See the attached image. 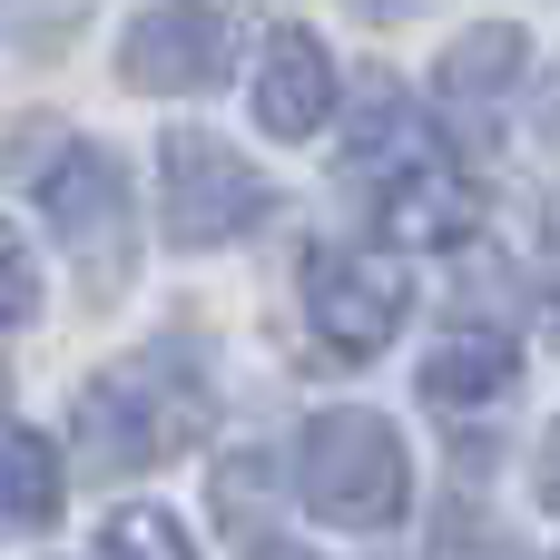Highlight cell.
Returning <instances> with one entry per match:
<instances>
[{"label": "cell", "mask_w": 560, "mask_h": 560, "mask_svg": "<svg viewBox=\"0 0 560 560\" xmlns=\"http://www.w3.org/2000/svg\"><path fill=\"white\" fill-rule=\"evenodd\" d=\"M295 482H305V512L335 532H394L413 502V463H404L384 413H315Z\"/></svg>", "instance_id": "6da1fadb"}, {"label": "cell", "mask_w": 560, "mask_h": 560, "mask_svg": "<svg viewBox=\"0 0 560 560\" xmlns=\"http://www.w3.org/2000/svg\"><path fill=\"white\" fill-rule=\"evenodd\" d=\"M197 423H207V404L187 384H167V364H128L79 394V453L98 472H158L197 443Z\"/></svg>", "instance_id": "7a4b0ae2"}, {"label": "cell", "mask_w": 560, "mask_h": 560, "mask_svg": "<svg viewBox=\"0 0 560 560\" xmlns=\"http://www.w3.org/2000/svg\"><path fill=\"white\" fill-rule=\"evenodd\" d=\"M158 187H167L158 217H167L177 246H226V236H246L266 217V177L207 128H167L158 138Z\"/></svg>", "instance_id": "3957f363"}, {"label": "cell", "mask_w": 560, "mask_h": 560, "mask_svg": "<svg viewBox=\"0 0 560 560\" xmlns=\"http://www.w3.org/2000/svg\"><path fill=\"white\" fill-rule=\"evenodd\" d=\"M226 69H236V0H158L118 30V79L148 98L217 89Z\"/></svg>", "instance_id": "277c9868"}, {"label": "cell", "mask_w": 560, "mask_h": 560, "mask_svg": "<svg viewBox=\"0 0 560 560\" xmlns=\"http://www.w3.org/2000/svg\"><path fill=\"white\" fill-rule=\"evenodd\" d=\"M39 217L59 226V246H69L89 276H118V266H128V177H118L108 148L49 138V148H39Z\"/></svg>", "instance_id": "5b68a950"}, {"label": "cell", "mask_w": 560, "mask_h": 560, "mask_svg": "<svg viewBox=\"0 0 560 560\" xmlns=\"http://www.w3.org/2000/svg\"><path fill=\"white\" fill-rule=\"evenodd\" d=\"M404 276L384 266V256H315L305 266V325H315V345L325 354H345V364H374L394 335H404Z\"/></svg>", "instance_id": "8992f818"}, {"label": "cell", "mask_w": 560, "mask_h": 560, "mask_svg": "<svg viewBox=\"0 0 560 560\" xmlns=\"http://www.w3.org/2000/svg\"><path fill=\"white\" fill-rule=\"evenodd\" d=\"M472 226H482V187L453 158H433V148H413L384 177V197H374V246H394V256H443Z\"/></svg>", "instance_id": "52a82bcc"}, {"label": "cell", "mask_w": 560, "mask_h": 560, "mask_svg": "<svg viewBox=\"0 0 560 560\" xmlns=\"http://www.w3.org/2000/svg\"><path fill=\"white\" fill-rule=\"evenodd\" d=\"M335 59H325V39L315 30H276L266 39V59H256V128L266 138H285V148H305V138H325V118H335Z\"/></svg>", "instance_id": "ba28073f"}, {"label": "cell", "mask_w": 560, "mask_h": 560, "mask_svg": "<svg viewBox=\"0 0 560 560\" xmlns=\"http://www.w3.org/2000/svg\"><path fill=\"white\" fill-rule=\"evenodd\" d=\"M522 384V354H512V335H492V325H453V335H433V354H423V394L433 404H492V394H512Z\"/></svg>", "instance_id": "9c48e42d"}, {"label": "cell", "mask_w": 560, "mask_h": 560, "mask_svg": "<svg viewBox=\"0 0 560 560\" xmlns=\"http://www.w3.org/2000/svg\"><path fill=\"white\" fill-rule=\"evenodd\" d=\"M522 69H532V39L502 30V20H482V30H463V39L433 59V98H443V108H482V98H512Z\"/></svg>", "instance_id": "30bf717a"}, {"label": "cell", "mask_w": 560, "mask_h": 560, "mask_svg": "<svg viewBox=\"0 0 560 560\" xmlns=\"http://www.w3.org/2000/svg\"><path fill=\"white\" fill-rule=\"evenodd\" d=\"M59 492H69L59 453H49L39 433L0 423V522H30V532H49V522H59Z\"/></svg>", "instance_id": "8fae6325"}, {"label": "cell", "mask_w": 560, "mask_h": 560, "mask_svg": "<svg viewBox=\"0 0 560 560\" xmlns=\"http://www.w3.org/2000/svg\"><path fill=\"white\" fill-rule=\"evenodd\" d=\"M98 560H197V541L177 532V512H158V502H128V512H108Z\"/></svg>", "instance_id": "7c38bea8"}, {"label": "cell", "mask_w": 560, "mask_h": 560, "mask_svg": "<svg viewBox=\"0 0 560 560\" xmlns=\"http://www.w3.org/2000/svg\"><path fill=\"white\" fill-rule=\"evenodd\" d=\"M30 305H39V276H30V246H20V236L0 226V325H20Z\"/></svg>", "instance_id": "4fadbf2b"}, {"label": "cell", "mask_w": 560, "mask_h": 560, "mask_svg": "<svg viewBox=\"0 0 560 560\" xmlns=\"http://www.w3.org/2000/svg\"><path fill=\"white\" fill-rule=\"evenodd\" d=\"M532 482H541V512H560V423L541 433V472H532Z\"/></svg>", "instance_id": "5bb4252c"}, {"label": "cell", "mask_w": 560, "mask_h": 560, "mask_svg": "<svg viewBox=\"0 0 560 560\" xmlns=\"http://www.w3.org/2000/svg\"><path fill=\"white\" fill-rule=\"evenodd\" d=\"M354 10H364V20H404L413 0H354Z\"/></svg>", "instance_id": "9a60e30c"}, {"label": "cell", "mask_w": 560, "mask_h": 560, "mask_svg": "<svg viewBox=\"0 0 560 560\" xmlns=\"http://www.w3.org/2000/svg\"><path fill=\"white\" fill-rule=\"evenodd\" d=\"M246 560H315V551H295V541H276V551H246Z\"/></svg>", "instance_id": "2e32d148"}]
</instances>
